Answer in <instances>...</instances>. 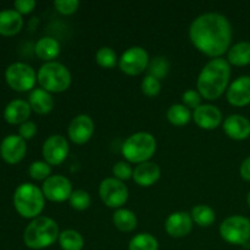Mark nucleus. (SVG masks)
Here are the masks:
<instances>
[{
    "label": "nucleus",
    "mask_w": 250,
    "mask_h": 250,
    "mask_svg": "<svg viewBox=\"0 0 250 250\" xmlns=\"http://www.w3.org/2000/svg\"><path fill=\"white\" fill-rule=\"evenodd\" d=\"M232 26L226 16L207 12L190 23L189 39L193 45L209 58H221L229 53L232 42Z\"/></svg>",
    "instance_id": "obj_1"
},
{
    "label": "nucleus",
    "mask_w": 250,
    "mask_h": 250,
    "mask_svg": "<svg viewBox=\"0 0 250 250\" xmlns=\"http://www.w3.org/2000/svg\"><path fill=\"white\" fill-rule=\"evenodd\" d=\"M231 65L227 59H211L200 71L197 80V90L204 99L216 100L229 85Z\"/></svg>",
    "instance_id": "obj_2"
},
{
    "label": "nucleus",
    "mask_w": 250,
    "mask_h": 250,
    "mask_svg": "<svg viewBox=\"0 0 250 250\" xmlns=\"http://www.w3.org/2000/svg\"><path fill=\"white\" fill-rule=\"evenodd\" d=\"M60 233L55 220L48 216H38L32 220L24 229L23 242L29 249H45L59 241Z\"/></svg>",
    "instance_id": "obj_3"
},
{
    "label": "nucleus",
    "mask_w": 250,
    "mask_h": 250,
    "mask_svg": "<svg viewBox=\"0 0 250 250\" xmlns=\"http://www.w3.org/2000/svg\"><path fill=\"white\" fill-rule=\"evenodd\" d=\"M45 197L41 188L33 183H22L14 193V207L24 219H36L42 214Z\"/></svg>",
    "instance_id": "obj_4"
},
{
    "label": "nucleus",
    "mask_w": 250,
    "mask_h": 250,
    "mask_svg": "<svg viewBox=\"0 0 250 250\" xmlns=\"http://www.w3.org/2000/svg\"><path fill=\"white\" fill-rule=\"evenodd\" d=\"M156 151V139L149 132L131 134L122 144V155L129 164H143L150 161Z\"/></svg>",
    "instance_id": "obj_5"
},
{
    "label": "nucleus",
    "mask_w": 250,
    "mask_h": 250,
    "mask_svg": "<svg viewBox=\"0 0 250 250\" xmlns=\"http://www.w3.org/2000/svg\"><path fill=\"white\" fill-rule=\"evenodd\" d=\"M41 88L49 93H62L70 88L72 76L63 63L58 61L45 62L37 73Z\"/></svg>",
    "instance_id": "obj_6"
},
{
    "label": "nucleus",
    "mask_w": 250,
    "mask_h": 250,
    "mask_svg": "<svg viewBox=\"0 0 250 250\" xmlns=\"http://www.w3.org/2000/svg\"><path fill=\"white\" fill-rule=\"evenodd\" d=\"M220 236L225 242L233 246H244L250 241V220L241 215L225 219L220 225Z\"/></svg>",
    "instance_id": "obj_7"
},
{
    "label": "nucleus",
    "mask_w": 250,
    "mask_h": 250,
    "mask_svg": "<svg viewBox=\"0 0 250 250\" xmlns=\"http://www.w3.org/2000/svg\"><path fill=\"white\" fill-rule=\"evenodd\" d=\"M5 80L16 92H28L37 82V73L33 67L24 62H14L5 71Z\"/></svg>",
    "instance_id": "obj_8"
},
{
    "label": "nucleus",
    "mask_w": 250,
    "mask_h": 250,
    "mask_svg": "<svg viewBox=\"0 0 250 250\" xmlns=\"http://www.w3.org/2000/svg\"><path fill=\"white\" fill-rule=\"evenodd\" d=\"M128 188L122 181L107 177L99 185V197L102 202L111 209H121L128 200Z\"/></svg>",
    "instance_id": "obj_9"
},
{
    "label": "nucleus",
    "mask_w": 250,
    "mask_h": 250,
    "mask_svg": "<svg viewBox=\"0 0 250 250\" xmlns=\"http://www.w3.org/2000/svg\"><path fill=\"white\" fill-rule=\"evenodd\" d=\"M149 59L148 51L142 46H131L124 51L119 59V67L128 76H138L148 70Z\"/></svg>",
    "instance_id": "obj_10"
},
{
    "label": "nucleus",
    "mask_w": 250,
    "mask_h": 250,
    "mask_svg": "<svg viewBox=\"0 0 250 250\" xmlns=\"http://www.w3.org/2000/svg\"><path fill=\"white\" fill-rule=\"evenodd\" d=\"M42 192L49 202L63 203L70 199L72 194V183L65 176L54 175L44 181Z\"/></svg>",
    "instance_id": "obj_11"
},
{
    "label": "nucleus",
    "mask_w": 250,
    "mask_h": 250,
    "mask_svg": "<svg viewBox=\"0 0 250 250\" xmlns=\"http://www.w3.org/2000/svg\"><path fill=\"white\" fill-rule=\"evenodd\" d=\"M70 153L67 139L61 134H53L45 139L42 148V154L45 163L50 166L61 165Z\"/></svg>",
    "instance_id": "obj_12"
},
{
    "label": "nucleus",
    "mask_w": 250,
    "mask_h": 250,
    "mask_svg": "<svg viewBox=\"0 0 250 250\" xmlns=\"http://www.w3.org/2000/svg\"><path fill=\"white\" fill-rule=\"evenodd\" d=\"M27 153V144L19 134H10L5 137L0 144V156L5 163L10 165L19 164L23 160Z\"/></svg>",
    "instance_id": "obj_13"
},
{
    "label": "nucleus",
    "mask_w": 250,
    "mask_h": 250,
    "mask_svg": "<svg viewBox=\"0 0 250 250\" xmlns=\"http://www.w3.org/2000/svg\"><path fill=\"white\" fill-rule=\"evenodd\" d=\"M93 133H94V121L88 115H77L68 125V138L72 143L78 144V146H83L89 142Z\"/></svg>",
    "instance_id": "obj_14"
},
{
    "label": "nucleus",
    "mask_w": 250,
    "mask_h": 250,
    "mask_svg": "<svg viewBox=\"0 0 250 250\" xmlns=\"http://www.w3.org/2000/svg\"><path fill=\"white\" fill-rule=\"evenodd\" d=\"M193 120L199 128L212 131L222 124V112L215 105L202 104L193 111Z\"/></svg>",
    "instance_id": "obj_15"
},
{
    "label": "nucleus",
    "mask_w": 250,
    "mask_h": 250,
    "mask_svg": "<svg viewBox=\"0 0 250 250\" xmlns=\"http://www.w3.org/2000/svg\"><path fill=\"white\" fill-rule=\"evenodd\" d=\"M193 219L189 212H172L165 221V231L172 238H183L193 229Z\"/></svg>",
    "instance_id": "obj_16"
},
{
    "label": "nucleus",
    "mask_w": 250,
    "mask_h": 250,
    "mask_svg": "<svg viewBox=\"0 0 250 250\" xmlns=\"http://www.w3.org/2000/svg\"><path fill=\"white\" fill-rule=\"evenodd\" d=\"M227 100L231 105L243 107L250 104V76H241L227 88Z\"/></svg>",
    "instance_id": "obj_17"
},
{
    "label": "nucleus",
    "mask_w": 250,
    "mask_h": 250,
    "mask_svg": "<svg viewBox=\"0 0 250 250\" xmlns=\"http://www.w3.org/2000/svg\"><path fill=\"white\" fill-rule=\"evenodd\" d=\"M224 132L233 141H244L250 137V121L239 114L229 115L224 121Z\"/></svg>",
    "instance_id": "obj_18"
},
{
    "label": "nucleus",
    "mask_w": 250,
    "mask_h": 250,
    "mask_svg": "<svg viewBox=\"0 0 250 250\" xmlns=\"http://www.w3.org/2000/svg\"><path fill=\"white\" fill-rule=\"evenodd\" d=\"M161 170L158 164L153 161L139 164L133 170V181L141 187H151L159 181Z\"/></svg>",
    "instance_id": "obj_19"
},
{
    "label": "nucleus",
    "mask_w": 250,
    "mask_h": 250,
    "mask_svg": "<svg viewBox=\"0 0 250 250\" xmlns=\"http://www.w3.org/2000/svg\"><path fill=\"white\" fill-rule=\"evenodd\" d=\"M31 106L28 102L22 99H15L6 105L4 110V119L10 125H22L28 121L31 116Z\"/></svg>",
    "instance_id": "obj_20"
},
{
    "label": "nucleus",
    "mask_w": 250,
    "mask_h": 250,
    "mask_svg": "<svg viewBox=\"0 0 250 250\" xmlns=\"http://www.w3.org/2000/svg\"><path fill=\"white\" fill-rule=\"evenodd\" d=\"M23 26L22 15L16 10H2L0 11V34L11 37L19 33Z\"/></svg>",
    "instance_id": "obj_21"
},
{
    "label": "nucleus",
    "mask_w": 250,
    "mask_h": 250,
    "mask_svg": "<svg viewBox=\"0 0 250 250\" xmlns=\"http://www.w3.org/2000/svg\"><path fill=\"white\" fill-rule=\"evenodd\" d=\"M28 104L36 114L46 115L51 112L55 103L50 93L44 90L43 88H36L29 94Z\"/></svg>",
    "instance_id": "obj_22"
},
{
    "label": "nucleus",
    "mask_w": 250,
    "mask_h": 250,
    "mask_svg": "<svg viewBox=\"0 0 250 250\" xmlns=\"http://www.w3.org/2000/svg\"><path fill=\"white\" fill-rule=\"evenodd\" d=\"M34 51L41 60L51 62L54 61V59L60 55L61 46L60 43L53 37H43L36 43Z\"/></svg>",
    "instance_id": "obj_23"
},
{
    "label": "nucleus",
    "mask_w": 250,
    "mask_h": 250,
    "mask_svg": "<svg viewBox=\"0 0 250 250\" xmlns=\"http://www.w3.org/2000/svg\"><path fill=\"white\" fill-rule=\"evenodd\" d=\"M112 222L119 231L128 233V232L136 229L138 219L132 210L121 208V209L115 210L114 215H112Z\"/></svg>",
    "instance_id": "obj_24"
},
{
    "label": "nucleus",
    "mask_w": 250,
    "mask_h": 250,
    "mask_svg": "<svg viewBox=\"0 0 250 250\" xmlns=\"http://www.w3.org/2000/svg\"><path fill=\"white\" fill-rule=\"evenodd\" d=\"M227 61L233 66H247L250 63V42H239L231 46L227 53Z\"/></svg>",
    "instance_id": "obj_25"
},
{
    "label": "nucleus",
    "mask_w": 250,
    "mask_h": 250,
    "mask_svg": "<svg viewBox=\"0 0 250 250\" xmlns=\"http://www.w3.org/2000/svg\"><path fill=\"white\" fill-rule=\"evenodd\" d=\"M166 117L171 125L176 127H182L193 119V112L183 104H173L168 107Z\"/></svg>",
    "instance_id": "obj_26"
},
{
    "label": "nucleus",
    "mask_w": 250,
    "mask_h": 250,
    "mask_svg": "<svg viewBox=\"0 0 250 250\" xmlns=\"http://www.w3.org/2000/svg\"><path fill=\"white\" fill-rule=\"evenodd\" d=\"M58 242L62 250H82L84 247V238L75 229H65L61 232Z\"/></svg>",
    "instance_id": "obj_27"
},
{
    "label": "nucleus",
    "mask_w": 250,
    "mask_h": 250,
    "mask_svg": "<svg viewBox=\"0 0 250 250\" xmlns=\"http://www.w3.org/2000/svg\"><path fill=\"white\" fill-rule=\"evenodd\" d=\"M190 216H192L193 222L199 227H210L216 220L214 209L204 204L195 205L190 211Z\"/></svg>",
    "instance_id": "obj_28"
},
{
    "label": "nucleus",
    "mask_w": 250,
    "mask_h": 250,
    "mask_svg": "<svg viewBox=\"0 0 250 250\" xmlns=\"http://www.w3.org/2000/svg\"><path fill=\"white\" fill-rule=\"evenodd\" d=\"M128 250H159V242L153 234L138 233L129 241Z\"/></svg>",
    "instance_id": "obj_29"
},
{
    "label": "nucleus",
    "mask_w": 250,
    "mask_h": 250,
    "mask_svg": "<svg viewBox=\"0 0 250 250\" xmlns=\"http://www.w3.org/2000/svg\"><path fill=\"white\" fill-rule=\"evenodd\" d=\"M95 60L97 63L103 68H114L119 65V58H117L116 51L110 46H103L95 54Z\"/></svg>",
    "instance_id": "obj_30"
},
{
    "label": "nucleus",
    "mask_w": 250,
    "mask_h": 250,
    "mask_svg": "<svg viewBox=\"0 0 250 250\" xmlns=\"http://www.w3.org/2000/svg\"><path fill=\"white\" fill-rule=\"evenodd\" d=\"M168 71H170V63H168L167 59L165 56H156L149 62V76H153V77L158 78L159 81L165 78L167 76Z\"/></svg>",
    "instance_id": "obj_31"
},
{
    "label": "nucleus",
    "mask_w": 250,
    "mask_h": 250,
    "mask_svg": "<svg viewBox=\"0 0 250 250\" xmlns=\"http://www.w3.org/2000/svg\"><path fill=\"white\" fill-rule=\"evenodd\" d=\"M68 204L72 209L77 210V211H84L92 204V198H90V194L87 190H73L70 199H68Z\"/></svg>",
    "instance_id": "obj_32"
},
{
    "label": "nucleus",
    "mask_w": 250,
    "mask_h": 250,
    "mask_svg": "<svg viewBox=\"0 0 250 250\" xmlns=\"http://www.w3.org/2000/svg\"><path fill=\"white\" fill-rule=\"evenodd\" d=\"M28 173L33 180L45 181L51 175V166L45 161H34L28 168Z\"/></svg>",
    "instance_id": "obj_33"
},
{
    "label": "nucleus",
    "mask_w": 250,
    "mask_h": 250,
    "mask_svg": "<svg viewBox=\"0 0 250 250\" xmlns=\"http://www.w3.org/2000/svg\"><path fill=\"white\" fill-rule=\"evenodd\" d=\"M141 89L144 95L149 98H155L160 94L161 92V82L158 78L153 77V76L146 75V77L142 80Z\"/></svg>",
    "instance_id": "obj_34"
},
{
    "label": "nucleus",
    "mask_w": 250,
    "mask_h": 250,
    "mask_svg": "<svg viewBox=\"0 0 250 250\" xmlns=\"http://www.w3.org/2000/svg\"><path fill=\"white\" fill-rule=\"evenodd\" d=\"M133 170L134 168H132L129 163H127V161H119L112 167V175H114L116 180L124 182V181H128L129 178L133 177Z\"/></svg>",
    "instance_id": "obj_35"
},
{
    "label": "nucleus",
    "mask_w": 250,
    "mask_h": 250,
    "mask_svg": "<svg viewBox=\"0 0 250 250\" xmlns=\"http://www.w3.org/2000/svg\"><path fill=\"white\" fill-rule=\"evenodd\" d=\"M54 7L59 14L63 16H70L77 11L80 7V1L78 0H56L54 1Z\"/></svg>",
    "instance_id": "obj_36"
},
{
    "label": "nucleus",
    "mask_w": 250,
    "mask_h": 250,
    "mask_svg": "<svg viewBox=\"0 0 250 250\" xmlns=\"http://www.w3.org/2000/svg\"><path fill=\"white\" fill-rule=\"evenodd\" d=\"M202 100L203 97L200 95V93L195 89H188L182 94L183 105L187 106L189 110L193 109V111L202 105Z\"/></svg>",
    "instance_id": "obj_37"
},
{
    "label": "nucleus",
    "mask_w": 250,
    "mask_h": 250,
    "mask_svg": "<svg viewBox=\"0 0 250 250\" xmlns=\"http://www.w3.org/2000/svg\"><path fill=\"white\" fill-rule=\"evenodd\" d=\"M37 134V125L33 121H26L19 127V136L24 141L32 139Z\"/></svg>",
    "instance_id": "obj_38"
},
{
    "label": "nucleus",
    "mask_w": 250,
    "mask_h": 250,
    "mask_svg": "<svg viewBox=\"0 0 250 250\" xmlns=\"http://www.w3.org/2000/svg\"><path fill=\"white\" fill-rule=\"evenodd\" d=\"M37 2L34 0H16L14 2L15 10L21 15H28L36 9Z\"/></svg>",
    "instance_id": "obj_39"
},
{
    "label": "nucleus",
    "mask_w": 250,
    "mask_h": 250,
    "mask_svg": "<svg viewBox=\"0 0 250 250\" xmlns=\"http://www.w3.org/2000/svg\"><path fill=\"white\" fill-rule=\"evenodd\" d=\"M239 173H241L242 178L250 182V156L246 159V160L242 163L241 168H239Z\"/></svg>",
    "instance_id": "obj_40"
},
{
    "label": "nucleus",
    "mask_w": 250,
    "mask_h": 250,
    "mask_svg": "<svg viewBox=\"0 0 250 250\" xmlns=\"http://www.w3.org/2000/svg\"><path fill=\"white\" fill-rule=\"evenodd\" d=\"M247 202H248V205L250 207V192L248 193V195H247Z\"/></svg>",
    "instance_id": "obj_41"
},
{
    "label": "nucleus",
    "mask_w": 250,
    "mask_h": 250,
    "mask_svg": "<svg viewBox=\"0 0 250 250\" xmlns=\"http://www.w3.org/2000/svg\"><path fill=\"white\" fill-rule=\"evenodd\" d=\"M247 246H248V249H249V250H250V241H249V242H248V244H247Z\"/></svg>",
    "instance_id": "obj_42"
}]
</instances>
